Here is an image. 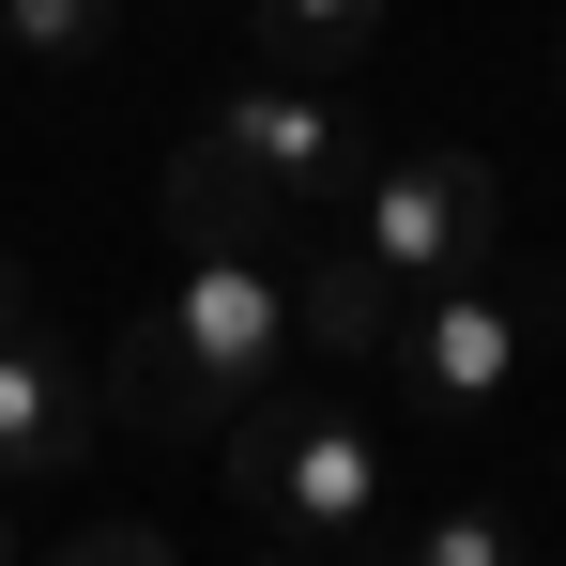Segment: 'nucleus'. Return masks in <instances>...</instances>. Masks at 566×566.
<instances>
[{
    "mask_svg": "<svg viewBox=\"0 0 566 566\" xmlns=\"http://www.w3.org/2000/svg\"><path fill=\"white\" fill-rule=\"evenodd\" d=\"M276 337H291V276L276 261H185V291L107 353V413L154 429V444H199V429H230L276 382Z\"/></svg>",
    "mask_w": 566,
    "mask_h": 566,
    "instance_id": "nucleus-1",
    "label": "nucleus"
},
{
    "mask_svg": "<svg viewBox=\"0 0 566 566\" xmlns=\"http://www.w3.org/2000/svg\"><path fill=\"white\" fill-rule=\"evenodd\" d=\"M230 490L276 521V536H306V552H368L382 536V429L368 413H337V398H245L230 413Z\"/></svg>",
    "mask_w": 566,
    "mask_h": 566,
    "instance_id": "nucleus-2",
    "label": "nucleus"
},
{
    "mask_svg": "<svg viewBox=\"0 0 566 566\" xmlns=\"http://www.w3.org/2000/svg\"><path fill=\"white\" fill-rule=\"evenodd\" d=\"M353 245H368L398 291L490 276V245H505V185H490V154H382L368 185H353Z\"/></svg>",
    "mask_w": 566,
    "mask_h": 566,
    "instance_id": "nucleus-3",
    "label": "nucleus"
},
{
    "mask_svg": "<svg viewBox=\"0 0 566 566\" xmlns=\"http://www.w3.org/2000/svg\"><path fill=\"white\" fill-rule=\"evenodd\" d=\"M536 322H552V291H536V306H521V291H490V276L413 291V306H398V337H382V353H398V398H413V413H444V429L490 413V398L521 382V337H536Z\"/></svg>",
    "mask_w": 566,
    "mask_h": 566,
    "instance_id": "nucleus-4",
    "label": "nucleus"
},
{
    "mask_svg": "<svg viewBox=\"0 0 566 566\" xmlns=\"http://www.w3.org/2000/svg\"><path fill=\"white\" fill-rule=\"evenodd\" d=\"M107 444V398L62 368V337L31 322V276L0 261V490H31V474H77Z\"/></svg>",
    "mask_w": 566,
    "mask_h": 566,
    "instance_id": "nucleus-5",
    "label": "nucleus"
},
{
    "mask_svg": "<svg viewBox=\"0 0 566 566\" xmlns=\"http://www.w3.org/2000/svg\"><path fill=\"white\" fill-rule=\"evenodd\" d=\"M214 138H230V154H245V169H261L291 214H322V199H353V185L382 169V138H368L337 93H306V77H261V93H230V123H214Z\"/></svg>",
    "mask_w": 566,
    "mask_h": 566,
    "instance_id": "nucleus-6",
    "label": "nucleus"
},
{
    "mask_svg": "<svg viewBox=\"0 0 566 566\" xmlns=\"http://www.w3.org/2000/svg\"><path fill=\"white\" fill-rule=\"evenodd\" d=\"M276 214L291 199L261 185L230 138H199L185 169H169V245H185V261H276Z\"/></svg>",
    "mask_w": 566,
    "mask_h": 566,
    "instance_id": "nucleus-7",
    "label": "nucleus"
},
{
    "mask_svg": "<svg viewBox=\"0 0 566 566\" xmlns=\"http://www.w3.org/2000/svg\"><path fill=\"white\" fill-rule=\"evenodd\" d=\"M291 337H306V353H337V368H353V353H382V337H398V276H382L368 245L291 261Z\"/></svg>",
    "mask_w": 566,
    "mask_h": 566,
    "instance_id": "nucleus-8",
    "label": "nucleus"
},
{
    "mask_svg": "<svg viewBox=\"0 0 566 566\" xmlns=\"http://www.w3.org/2000/svg\"><path fill=\"white\" fill-rule=\"evenodd\" d=\"M245 31L276 46V77H291V62L337 77V62H368V46H382V0H245Z\"/></svg>",
    "mask_w": 566,
    "mask_h": 566,
    "instance_id": "nucleus-9",
    "label": "nucleus"
},
{
    "mask_svg": "<svg viewBox=\"0 0 566 566\" xmlns=\"http://www.w3.org/2000/svg\"><path fill=\"white\" fill-rule=\"evenodd\" d=\"M0 46L77 77V62H107V46H123V0H0Z\"/></svg>",
    "mask_w": 566,
    "mask_h": 566,
    "instance_id": "nucleus-10",
    "label": "nucleus"
},
{
    "mask_svg": "<svg viewBox=\"0 0 566 566\" xmlns=\"http://www.w3.org/2000/svg\"><path fill=\"white\" fill-rule=\"evenodd\" d=\"M398 566H521V521L505 505H444V521H413Z\"/></svg>",
    "mask_w": 566,
    "mask_h": 566,
    "instance_id": "nucleus-11",
    "label": "nucleus"
},
{
    "mask_svg": "<svg viewBox=\"0 0 566 566\" xmlns=\"http://www.w3.org/2000/svg\"><path fill=\"white\" fill-rule=\"evenodd\" d=\"M46 566H185V552H169L154 521H93V536H62Z\"/></svg>",
    "mask_w": 566,
    "mask_h": 566,
    "instance_id": "nucleus-12",
    "label": "nucleus"
},
{
    "mask_svg": "<svg viewBox=\"0 0 566 566\" xmlns=\"http://www.w3.org/2000/svg\"><path fill=\"white\" fill-rule=\"evenodd\" d=\"M0 566H15V521H0Z\"/></svg>",
    "mask_w": 566,
    "mask_h": 566,
    "instance_id": "nucleus-13",
    "label": "nucleus"
},
{
    "mask_svg": "<svg viewBox=\"0 0 566 566\" xmlns=\"http://www.w3.org/2000/svg\"><path fill=\"white\" fill-rule=\"evenodd\" d=\"M245 566H291V552H245Z\"/></svg>",
    "mask_w": 566,
    "mask_h": 566,
    "instance_id": "nucleus-14",
    "label": "nucleus"
},
{
    "mask_svg": "<svg viewBox=\"0 0 566 566\" xmlns=\"http://www.w3.org/2000/svg\"><path fill=\"white\" fill-rule=\"evenodd\" d=\"M337 566H382V552H337Z\"/></svg>",
    "mask_w": 566,
    "mask_h": 566,
    "instance_id": "nucleus-15",
    "label": "nucleus"
}]
</instances>
